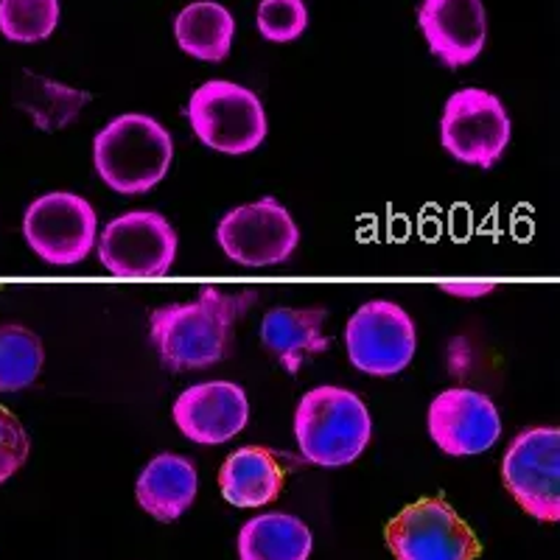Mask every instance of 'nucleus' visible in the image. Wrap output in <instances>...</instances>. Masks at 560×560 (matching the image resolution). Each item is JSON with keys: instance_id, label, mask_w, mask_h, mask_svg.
<instances>
[{"instance_id": "nucleus-14", "label": "nucleus", "mask_w": 560, "mask_h": 560, "mask_svg": "<svg viewBox=\"0 0 560 560\" xmlns=\"http://www.w3.org/2000/svg\"><path fill=\"white\" fill-rule=\"evenodd\" d=\"M418 23L434 57L454 70L471 65L488 39L482 0H423Z\"/></svg>"}, {"instance_id": "nucleus-20", "label": "nucleus", "mask_w": 560, "mask_h": 560, "mask_svg": "<svg viewBox=\"0 0 560 560\" xmlns=\"http://www.w3.org/2000/svg\"><path fill=\"white\" fill-rule=\"evenodd\" d=\"M20 77L23 79L14 84V104L23 113H28L34 127L43 129V132L65 129L90 102V93H84V90H73L68 84L54 82V79L34 77L28 70H23Z\"/></svg>"}, {"instance_id": "nucleus-7", "label": "nucleus", "mask_w": 560, "mask_h": 560, "mask_svg": "<svg viewBox=\"0 0 560 560\" xmlns=\"http://www.w3.org/2000/svg\"><path fill=\"white\" fill-rule=\"evenodd\" d=\"M23 236L32 253L45 264L73 267V264H82L96 247V210L79 194H43L26 208Z\"/></svg>"}, {"instance_id": "nucleus-5", "label": "nucleus", "mask_w": 560, "mask_h": 560, "mask_svg": "<svg viewBox=\"0 0 560 560\" xmlns=\"http://www.w3.org/2000/svg\"><path fill=\"white\" fill-rule=\"evenodd\" d=\"M395 560H477L482 544L465 518L440 497L407 504L384 527Z\"/></svg>"}, {"instance_id": "nucleus-11", "label": "nucleus", "mask_w": 560, "mask_h": 560, "mask_svg": "<svg viewBox=\"0 0 560 560\" xmlns=\"http://www.w3.org/2000/svg\"><path fill=\"white\" fill-rule=\"evenodd\" d=\"M177 258V230L158 210L115 217L98 238V261L118 278L166 275Z\"/></svg>"}, {"instance_id": "nucleus-24", "label": "nucleus", "mask_w": 560, "mask_h": 560, "mask_svg": "<svg viewBox=\"0 0 560 560\" xmlns=\"http://www.w3.org/2000/svg\"><path fill=\"white\" fill-rule=\"evenodd\" d=\"M26 429L20 427V420L7 407H0V485L12 479L26 465Z\"/></svg>"}, {"instance_id": "nucleus-10", "label": "nucleus", "mask_w": 560, "mask_h": 560, "mask_svg": "<svg viewBox=\"0 0 560 560\" xmlns=\"http://www.w3.org/2000/svg\"><path fill=\"white\" fill-rule=\"evenodd\" d=\"M217 242L233 264L242 267H275L292 258L300 230L278 199L238 205L228 210L217 228Z\"/></svg>"}, {"instance_id": "nucleus-17", "label": "nucleus", "mask_w": 560, "mask_h": 560, "mask_svg": "<svg viewBox=\"0 0 560 560\" xmlns=\"http://www.w3.org/2000/svg\"><path fill=\"white\" fill-rule=\"evenodd\" d=\"M283 468L278 457L264 446H242L224 459L219 471L222 497L236 508H264L283 490Z\"/></svg>"}, {"instance_id": "nucleus-8", "label": "nucleus", "mask_w": 560, "mask_h": 560, "mask_svg": "<svg viewBox=\"0 0 560 560\" xmlns=\"http://www.w3.org/2000/svg\"><path fill=\"white\" fill-rule=\"evenodd\" d=\"M502 479L518 508L538 522L560 518V432L535 427L513 438L502 459Z\"/></svg>"}, {"instance_id": "nucleus-23", "label": "nucleus", "mask_w": 560, "mask_h": 560, "mask_svg": "<svg viewBox=\"0 0 560 560\" xmlns=\"http://www.w3.org/2000/svg\"><path fill=\"white\" fill-rule=\"evenodd\" d=\"M308 28V7L303 0H261L258 32L269 43H292Z\"/></svg>"}, {"instance_id": "nucleus-22", "label": "nucleus", "mask_w": 560, "mask_h": 560, "mask_svg": "<svg viewBox=\"0 0 560 560\" xmlns=\"http://www.w3.org/2000/svg\"><path fill=\"white\" fill-rule=\"evenodd\" d=\"M59 26V0H0V34L12 43H43Z\"/></svg>"}, {"instance_id": "nucleus-21", "label": "nucleus", "mask_w": 560, "mask_h": 560, "mask_svg": "<svg viewBox=\"0 0 560 560\" xmlns=\"http://www.w3.org/2000/svg\"><path fill=\"white\" fill-rule=\"evenodd\" d=\"M45 362L43 339L26 325H0V393H20L37 382Z\"/></svg>"}, {"instance_id": "nucleus-16", "label": "nucleus", "mask_w": 560, "mask_h": 560, "mask_svg": "<svg viewBox=\"0 0 560 560\" xmlns=\"http://www.w3.org/2000/svg\"><path fill=\"white\" fill-rule=\"evenodd\" d=\"M197 465L183 454H158L140 471L135 497L149 516L158 522H177L197 499Z\"/></svg>"}, {"instance_id": "nucleus-25", "label": "nucleus", "mask_w": 560, "mask_h": 560, "mask_svg": "<svg viewBox=\"0 0 560 560\" xmlns=\"http://www.w3.org/2000/svg\"><path fill=\"white\" fill-rule=\"evenodd\" d=\"M493 289H497L493 280H446V283H440V292L463 300H479L493 292Z\"/></svg>"}, {"instance_id": "nucleus-19", "label": "nucleus", "mask_w": 560, "mask_h": 560, "mask_svg": "<svg viewBox=\"0 0 560 560\" xmlns=\"http://www.w3.org/2000/svg\"><path fill=\"white\" fill-rule=\"evenodd\" d=\"M174 34H177V43L185 54H191L202 62H222L233 48L236 20L222 3L197 0L177 14Z\"/></svg>"}, {"instance_id": "nucleus-9", "label": "nucleus", "mask_w": 560, "mask_h": 560, "mask_svg": "<svg viewBox=\"0 0 560 560\" xmlns=\"http://www.w3.org/2000/svg\"><path fill=\"white\" fill-rule=\"evenodd\" d=\"M510 115L493 93L479 88L457 90L446 102L440 140L443 149L465 166L493 168L510 143Z\"/></svg>"}, {"instance_id": "nucleus-12", "label": "nucleus", "mask_w": 560, "mask_h": 560, "mask_svg": "<svg viewBox=\"0 0 560 560\" xmlns=\"http://www.w3.org/2000/svg\"><path fill=\"white\" fill-rule=\"evenodd\" d=\"M429 438L448 457H474L497 446L502 418L497 404L477 389L454 387L429 404Z\"/></svg>"}, {"instance_id": "nucleus-13", "label": "nucleus", "mask_w": 560, "mask_h": 560, "mask_svg": "<svg viewBox=\"0 0 560 560\" xmlns=\"http://www.w3.org/2000/svg\"><path fill=\"white\" fill-rule=\"evenodd\" d=\"M247 393L233 382L194 384L174 401V423L199 446H222L247 427Z\"/></svg>"}, {"instance_id": "nucleus-18", "label": "nucleus", "mask_w": 560, "mask_h": 560, "mask_svg": "<svg viewBox=\"0 0 560 560\" xmlns=\"http://www.w3.org/2000/svg\"><path fill=\"white\" fill-rule=\"evenodd\" d=\"M312 547V529L303 524V518L289 513L255 516L238 533L242 560H308Z\"/></svg>"}, {"instance_id": "nucleus-1", "label": "nucleus", "mask_w": 560, "mask_h": 560, "mask_svg": "<svg viewBox=\"0 0 560 560\" xmlns=\"http://www.w3.org/2000/svg\"><path fill=\"white\" fill-rule=\"evenodd\" d=\"M253 300V292L228 294L222 289L202 287L191 303L154 308L149 317V337L158 357L177 373L222 362L233 345L236 323Z\"/></svg>"}, {"instance_id": "nucleus-15", "label": "nucleus", "mask_w": 560, "mask_h": 560, "mask_svg": "<svg viewBox=\"0 0 560 560\" xmlns=\"http://www.w3.org/2000/svg\"><path fill=\"white\" fill-rule=\"evenodd\" d=\"M325 323V308H272L261 319V342L287 373L298 376L303 364L331 348Z\"/></svg>"}, {"instance_id": "nucleus-2", "label": "nucleus", "mask_w": 560, "mask_h": 560, "mask_svg": "<svg viewBox=\"0 0 560 560\" xmlns=\"http://www.w3.org/2000/svg\"><path fill=\"white\" fill-rule=\"evenodd\" d=\"M294 438L308 463L342 468L357 463L373 438L368 404L353 389L325 384L308 389L294 409Z\"/></svg>"}, {"instance_id": "nucleus-6", "label": "nucleus", "mask_w": 560, "mask_h": 560, "mask_svg": "<svg viewBox=\"0 0 560 560\" xmlns=\"http://www.w3.org/2000/svg\"><path fill=\"white\" fill-rule=\"evenodd\" d=\"M350 364L364 376L389 378L409 368L418 350V331L407 308L389 300H370L353 312L345 328Z\"/></svg>"}, {"instance_id": "nucleus-4", "label": "nucleus", "mask_w": 560, "mask_h": 560, "mask_svg": "<svg viewBox=\"0 0 560 560\" xmlns=\"http://www.w3.org/2000/svg\"><path fill=\"white\" fill-rule=\"evenodd\" d=\"M188 121L205 147L222 154H249L267 138V109L244 84L210 79L188 102Z\"/></svg>"}, {"instance_id": "nucleus-3", "label": "nucleus", "mask_w": 560, "mask_h": 560, "mask_svg": "<svg viewBox=\"0 0 560 560\" xmlns=\"http://www.w3.org/2000/svg\"><path fill=\"white\" fill-rule=\"evenodd\" d=\"M174 160V140L152 115H118L93 140L96 174L124 197L149 194L163 183Z\"/></svg>"}]
</instances>
